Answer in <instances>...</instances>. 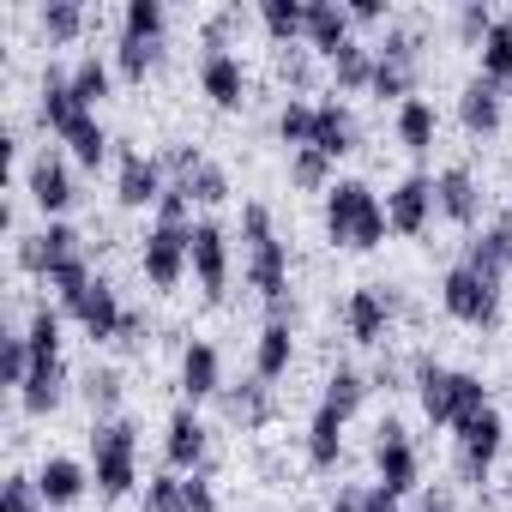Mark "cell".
I'll return each mask as SVG.
<instances>
[{"mask_svg": "<svg viewBox=\"0 0 512 512\" xmlns=\"http://www.w3.org/2000/svg\"><path fill=\"white\" fill-rule=\"evenodd\" d=\"M241 235H247V284L266 296L272 320H290V260H284V241L272 229V211L247 205L241 211Z\"/></svg>", "mask_w": 512, "mask_h": 512, "instance_id": "1", "label": "cell"}, {"mask_svg": "<svg viewBox=\"0 0 512 512\" xmlns=\"http://www.w3.org/2000/svg\"><path fill=\"white\" fill-rule=\"evenodd\" d=\"M416 398H422L428 422H440V428H458L464 416L488 410V386L476 374H452V368H440L428 356H416Z\"/></svg>", "mask_w": 512, "mask_h": 512, "instance_id": "2", "label": "cell"}, {"mask_svg": "<svg viewBox=\"0 0 512 512\" xmlns=\"http://www.w3.org/2000/svg\"><path fill=\"white\" fill-rule=\"evenodd\" d=\"M91 452H97V470H91V476H97V494H103V500L133 494V482H139V428H133L127 416L97 422Z\"/></svg>", "mask_w": 512, "mask_h": 512, "instance_id": "3", "label": "cell"}, {"mask_svg": "<svg viewBox=\"0 0 512 512\" xmlns=\"http://www.w3.org/2000/svg\"><path fill=\"white\" fill-rule=\"evenodd\" d=\"M440 302H446V314L464 320V326H494V314H500V284H494V278H476L470 266H452L446 284H440Z\"/></svg>", "mask_w": 512, "mask_h": 512, "instance_id": "4", "label": "cell"}, {"mask_svg": "<svg viewBox=\"0 0 512 512\" xmlns=\"http://www.w3.org/2000/svg\"><path fill=\"white\" fill-rule=\"evenodd\" d=\"M500 446H506V422H500L494 404L476 410V416H464L458 422V470H464V482H482L488 464L500 458Z\"/></svg>", "mask_w": 512, "mask_h": 512, "instance_id": "5", "label": "cell"}, {"mask_svg": "<svg viewBox=\"0 0 512 512\" xmlns=\"http://www.w3.org/2000/svg\"><path fill=\"white\" fill-rule=\"evenodd\" d=\"M187 266H193V229L157 223V229L145 235V278H151L157 290H169V284H181Z\"/></svg>", "mask_w": 512, "mask_h": 512, "instance_id": "6", "label": "cell"}, {"mask_svg": "<svg viewBox=\"0 0 512 512\" xmlns=\"http://www.w3.org/2000/svg\"><path fill=\"white\" fill-rule=\"evenodd\" d=\"M374 464H380V488H392V494H416V446H410L404 422H380Z\"/></svg>", "mask_w": 512, "mask_h": 512, "instance_id": "7", "label": "cell"}, {"mask_svg": "<svg viewBox=\"0 0 512 512\" xmlns=\"http://www.w3.org/2000/svg\"><path fill=\"white\" fill-rule=\"evenodd\" d=\"M374 205H380V199H374V187H362V181H338V187L326 193V235H332L338 247H350Z\"/></svg>", "mask_w": 512, "mask_h": 512, "instance_id": "8", "label": "cell"}, {"mask_svg": "<svg viewBox=\"0 0 512 512\" xmlns=\"http://www.w3.org/2000/svg\"><path fill=\"white\" fill-rule=\"evenodd\" d=\"M73 260H85V247H79V229L73 223H49L43 235H31L25 247H19V266L25 272H61V266H73Z\"/></svg>", "mask_w": 512, "mask_h": 512, "instance_id": "9", "label": "cell"}, {"mask_svg": "<svg viewBox=\"0 0 512 512\" xmlns=\"http://www.w3.org/2000/svg\"><path fill=\"white\" fill-rule=\"evenodd\" d=\"M193 272H199V290L211 302H223V284H229V241L211 217L193 223Z\"/></svg>", "mask_w": 512, "mask_h": 512, "instance_id": "10", "label": "cell"}, {"mask_svg": "<svg viewBox=\"0 0 512 512\" xmlns=\"http://www.w3.org/2000/svg\"><path fill=\"white\" fill-rule=\"evenodd\" d=\"M428 211H434V181L428 175H404L392 193H386V223L398 235H422L428 229Z\"/></svg>", "mask_w": 512, "mask_h": 512, "instance_id": "11", "label": "cell"}, {"mask_svg": "<svg viewBox=\"0 0 512 512\" xmlns=\"http://www.w3.org/2000/svg\"><path fill=\"white\" fill-rule=\"evenodd\" d=\"M67 314H73V320H79V326H85L91 338H115V332H121V320H127L121 296H115V290H109L103 278H91V284H85V290H79V296L67 302Z\"/></svg>", "mask_w": 512, "mask_h": 512, "instance_id": "12", "label": "cell"}, {"mask_svg": "<svg viewBox=\"0 0 512 512\" xmlns=\"http://www.w3.org/2000/svg\"><path fill=\"white\" fill-rule=\"evenodd\" d=\"M163 163H151V157H139V151H121V175H115V199L121 205H157L163 199Z\"/></svg>", "mask_w": 512, "mask_h": 512, "instance_id": "13", "label": "cell"}, {"mask_svg": "<svg viewBox=\"0 0 512 512\" xmlns=\"http://www.w3.org/2000/svg\"><path fill=\"white\" fill-rule=\"evenodd\" d=\"M25 181H31V199H37L49 217H61V211L79 199V193H73V175H67V163H61L55 151H43V157L31 163V175H25Z\"/></svg>", "mask_w": 512, "mask_h": 512, "instance_id": "14", "label": "cell"}, {"mask_svg": "<svg viewBox=\"0 0 512 512\" xmlns=\"http://www.w3.org/2000/svg\"><path fill=\"white\" fill-rule=\"evenodd\" d=\"M344 320H350V338H356V344H380V338H386V320H392V296H386V284L356 290L350 308H344Z\"/></svg>", "mask_w": 512, "mask_h": 512, "instance_id": "15", "label": "cell"}, {"mask_svg": "<svg viewBox=\"0 0 512 512\" xmlns=\"http://www.w3.org/2000/svg\"><path fill=\"white\" fill-rule=\"evenodd\" d=\"M500 109H506V91H500L494 79H482V73H476V79L464 85V97H458V121H464L470 133H494V127H500Z\"/></svg>", "mask_w": 512, "mask_h": 512, "instance_id": "16", "label": "cell"}, {"mask_svg": "<svg viewBox=\"0 0 512 512\" xmlns=\"http://www.w3.org/2000/svg\"><path fill=\"white\" fill-rule=\"evenodd\" d=\"M344 43H350V7H332V0H308V49L332 61Z\"/></svg>", "mask_w": 512, "mask_h": 512, "instance_id": "17", "label": "cell"}, {"mask_svg": "<svg viewBox=\"0 0 512 512\" xmlns=\"http://www.w3.org/2000/svg\"><path fill=\"white\" fill-rule=\"evenodd\" d=\"M434 211H446L452 223H476V211H482V193H476L470 169H446V175L434 181Z\"/></svg>", "mask_w": 512, "mask_h": 512, "instance_id": "18", "label": "cell"}, {"mask_svg": "<svg viewBox=\"0 0 512 512\" xmlns=\"http://www.w3.org/2000/svg\"><path fill=\"white\" fill-rule=\"evenodd\" d=\"M181 392H187L193 404L223 392V362H217L211 344H187V356H181Z\"/></svg>", "mask_w": 512, "mask_h": 512, "instance_id": "19", "label": "cell"}, {"mask_svg": "<svg viewBox=\"0 0 512 512\" xmlns=\"http://www.w3.org/2000/svg\"><path fill=\"white\" fill-rule=\"evenodd\" d=\"M163 452H169L175 470H193V464L205 458V422L193 416V404H181V410L169 416V440H163Z\"/></svg>", "mask_w": 512, "mask_h": 512, "instance_id": "20", "label": "cell"}, {"mask_svg": "<svg viewBox=\"0 0 512 512\" xmlns=\"http://www.w3.org/2000/svg\"><path fill=\"white\" fill-rule=\"evenodd\" d=\"M199 85H205V97L217 103V109H235L241 103V91H247V79H241V61L235 55H205V67H199Z\"/></svg>", "mask_w": 512, "mask_h": 512, "instance_id": "21", "label": "cell"}, {"mask_svg": "<svg viewBox=\"0 0 512 512\" xmlns=\"http://www.w3.org/2000/svg\"><path fill=\"white\" fill-rule=\"evenodd\" d=\"M37 115H43V127H49V133L61 139V133H67V127H73L79 115H91V109H85V103L73 97V79L49 73V79H43V103H37Z\"/></svg>", "mask_w": 512, "mask_h": 512, "instance_id": "22", "label": "cell"}, {"mask_svg": "<svg viewBox=\"0 0 512 512\" xmlns=\"http://www.w3.org/2000/svg\"><path fill=\"white\" fill-rule=\"evenodd\" d=\"M217 398H223L229 422H247V428H260V422L272 416V386H266L260 374H253V380H241V386H223Z\"/></svg>", "mask_w": 512, "mask_h": 512, "instance_id": "23", "label": "cell"}, {"mask_svg": "<svg viewBox=\"0 0 512 512\" xmlns=\"http://www.w3.org/2000/svg\"><path fill=\"white\" fill-rule=\"evenodd\" d=\"M37 488H43V500H49V506H73V500L91 488V476H85V464H79V458H49V464H43V476H37Z\"/></svg>", "mask_w": 512, "mask_h": 512, "instance_id": "24", "label": "cell"}, {"mask_svg": "<svg viewBox=\"0 0 512 512\" xmlns=\"http://www.w3.org/2000/svg\"><path fill=\"white\" fill-rule=\"evenodd\" d=\"M314 151L320 157H344V151H356V121H350V109H338V103H320V121H314Z\"/></svg>", "mask_w": 512, "mask_h": 512, "instance_id": "25", "label": "cell"}, {"mask_svg": "<svg viewBox=\"0 0 512 512\" xmlns=\"http://www.w3.org/2000/svg\"><path fill=\"white\" fill-rule=\"evenodd\" d=\"M464 266H470L476 278H494V284L506 278V266H512V241L500 235V223H494L488 235H476V241L464 247Z\"/></svg>", "mask_w": 512, "mask_h": 512, "instance_id": "26", "label": "cell"}, {"mask_svg": "<svg viewBox=\"0 0 512 512\" xmlns=\"http://www.w3.org/2000/svg\"><path fill=\"white\" fill-rule=\"evenodd\" d=\"M338 452H344V416L332 404H320L314 422H308V458L326 470V464H338Z\"/></svg>", "mask_w": 512, "mask_h": 512, "instance_id": "27", "label": "cell"}, {"mask_svg": "<svg viewBox=\"0 0 512 512\" xmlns=\"http://www.w3.org/2000/svg\"><path fill=\"white\" fill-rule=\"evenodd\" d=\"M290 320H266V332H260V356H253V374L260 380H278L284 368H290Z\"/></svg>", "mask_w": 512, "mask_h": 512, "instance_id": "28", "label": "cell"}, {"mask_svg": "<svg viewBox=\"0 0 512 512\" xmlns=\"http://www.w3.org/2000/svg\"><path fill=\"white\" fill-rule=\"evenodd\" d=\"M61 145H67V151H73L79 163H91V169H97V163L109 157V133H103V121H97V115H79V121H73V127L61 133Z\"/></svg>", "mask_w": 512, "mask_h": 512, "instance_id": "29", "label": "cell"}, {"mask_svg": "<svg viewBox=\"0 0 512 512\" xmlns=\"http://www.w3.org/2000/svg\"><path fill=\"white\" fill-rule=\"evenodd\" d=\"M19 398H25V410H31V416H49V410L61 404V362H37V368H31V380L19 386Z\"/></svg>", "mask_w": 512, "mask_h": 512, "instance_id": "30", "label": "cell"}, {"mask_svg": "<svg viewBox=\"0 0 512 512\" xmlns=\"http://www.w3.org/2000/svg\"><path fill=\"white\" fill-rule=\"evenodd\" d=\"M260 19H266V31H272L284 49H290L296 37H308V7H302V0H266Z\"/></svg>", "mask_w": 512, "mask_h": 512, "instance_id": "31", "label": "cell"}, {"mask_svg": "<svg viewBox=\"0 0 512 512\" xmlns=\"http://www.w3.org/2000/svg\"><path fill=\"white\" fill-rule=\"evenodd\" d=\"M482 79H494L500 91L512 85V19H500L482 43Z\"/></svg>", "mask_w": 512, "mask_h": 512, "instance_id": "32", "label": "cell"}, {"mask_svg": "<svg viewBox=\"0 0 512 512\" xmlns=\"http://www.w3.org/2000/svg\"><path fill=\"white\" fill-rule=\"evenodd\" d=\"M332 73H338V91H368L374 85V55L362 43H344L332 55Z\"/></svg>", "mask_w": 512, "mask_h": 512, "instance_id": "33", "label": "cell"}, {"mask_svg": "<svg viewBox=\"0 0 512 512\" xmlns=\"http://www.w3.org/2000/svg\"><path fill=\"white\" fill-rule=\"evenodd\" d=\"M290 181L308 187V193H332V187H338V181H332V157H320L314 145L290 151Z\"/></svg>", "mask_w": 512, "mask_h": 512, "instance_id": "34", "label": "cell"}, {"mask_svg": "<svg viewBox=\"0 0 512 512\" xmlns=\"http://www.w3.org/2000/svg\"><path fill=\"white\" fill-rule=\"evenodd\" d=\"M410 85H416V67L410 61H386V55H374V97H398V109L410 103Z\"/></svg>", "mask_w": 512, "mask_h": 512, "instance_id": "35", "label": "cell"}, {"mask_svg": "<svg viewBox=\"0 0 512 512\" xmlns=\"http://www.w3.org/2000/svg\"><path fill=\"white\" fill-rule=\"evenodd\" d=\"M314 121H320V109H314V103H302V97H290V103H284V115H278V139H284L290 151L314 145Z\"/></svg>", "mask_w": 512, "mask_h": 512, "instance_id": "36", "label": "cell"}, {"mask_svg": "<svg viewBox=\"0 0 512 512\" xmlns=\"http://www.w3.org/2000/svg\"><path fill=\"white\" fill-rule=\"evenodd\" d=\"M398 139H404L410 151H428V145H434V109H428L422 97H410V103L398 109Z\"/></svg>", "mask_w": 512, "mask_h": 512, "instance_id": "37", "label": "cell"}, {"mask_svg": "<svg viewBox=\"0 0 512 512\" xmlns=\"http://www.w3.org/2000/svg\"><path fill=\"white\" fill-rule=\"evenodd\" d=\"M25 344H31V356H37V362H61V314H55V308H37V314H31Z\"/></svg>", "mask_w": 512, "mask_h": 512, "instance_id": "38", "label": "cell"}, {"mask_svg": "<svg viewBox=\"0 0 512 512\" xmlns=\"http://www.w3.org/2000/svg\"><path fill=\"white\" fill-rule=\"evenodd\" d=\"M362 398H368V380H362L356 368H338V374L326 380V404H332V410H338L344 422H350V416L362 410Z\"/></svg>", "mask_w": 512, "mask_h": 512, "instance_id": "39", "label": "cell"}, {"mask_svg": "<svg viewBox=\"0 0 512 512\" xmlns=\"http://www.w3.org/2000/svg\"><path fill=\"white\" fill-rule=\"evenodd\" d=\"M85 398H91V410L103 422H115V410H121V374L115 368H91L85 374Z\"/></svg>", "mask_w": 512, "mask_h": 512, "instance_id": "40", "label": "cell"}, {"mask_svg": "<svg viewBox=\"0 0 512 512\" xmlns=\"http://www.w3.org/2000/svg\"><path fill=\"white\" fill-rule=\"evenodd\" d=\"M157 61H163V49H157V43H139V37H121V49H115L121 79H145Z\"/></svg>", "mask_w": 512, "mask_h": 512, "instance_id": "41", "label": "cell"}, {"mask_svg": "<svg viewBox=\"0 0 512 512\" xmlns=\"http://www.w3.org/2000/svg\"><path fill=\"white\" fill-rule=\"evenodd\" d=\"M67 79H73V97H79L85 109H97V103L109 97V67H103V61H79Z\"/></svg>", "mask_w": 512, "mask_h": 512, "instance_id": "42", "label": "cell"}, {"mask_svg": "<svg viewBox=\"0 0 512 512\" xmlns=\"http://www.w3.org/2000/svg\"><path fill=\"white\" fill-rule=\"evenodd\" d=\"M121 37H139V43L163 37V7H157V0H133L127 19H121Z\"/></svg>", "mask_w": 512, "mask_h": 512, "instance_id": "43", "label": "cell"}, {"mask_svg": "<svg viewBox=\"0 0 512 512\" xmlns=\"http://www.w3.org/2000/svg\"><path fill=\"white\" fill-rule=\"evenodd\" d=\"M31 368H37V356H31L25 338H7V344H0V380H7V386H25Z\"/></svg>", "mask_w": 512, "mask_h": 512, "instance_id": "44", "label": "cell"}, {"mask_svg": "<svg viewBox=\"0 0 512 512\" xmlns=\"http://www.w3.org/2000/svg\"><path fill=\"white\" fill-rule=\"evenodd\" d=\"M79 25H85V13L73 7V0H49V7H43V31H49L55 43H67V37H79Z\"/></svg>", "mask_w": 512, "mask_h": 512, "instance_id": "45", "label": "cell"}, {"mask_svg": "<svg viewBox=\"0 0 512 512\" xmlns=\"http://www.w3.org/2000/svg\"><path fill=\"white\" fill-rule=\"evenodd\" d=\"M187 193H193V199H205V205H217V199H229V175H223V169H217V163L205 157V163L193 169V181H187Z\"/></svg>", "mask_w": 512, "mask_h": 512, "instance_id": "46", "label": "cell"}, {"mask_svg": "<svg viewBox=\"0 0 512 512\" xmlns=\"http://www.w3.org/2000/svg\"><path fill=\"white\" fill-rule=\"evenodd\" d=\"M145 512H187V506H181V476H175V470L145 482Z\"/></svg>", "mask_w": 512, "mask_h": 512, "instance_id": "47", "label": "cell"}, {"mask_svg": "<svg viewBox=\"0 0 512 512\" xmlns=\"http://www.w3.org/2000/svg\"><path fill=\"white\" fill-rule=\"evenodd\" d=\"M37 506H49L43 488H37V476H13V482H7V500H0V512H37Z\"/></svg>", "mask_w": 512, "mask_h": 512, "instance_id": "48", "label": "cell"}, {"mask_svg": "<svg viewBox=\"0 0 512 512\" xmlns=\"http://www.w3.org/2000/svg\"><path fill=\"white\" fill-rule=\"evenodd\" d=\"M181 506L187 512H217V494H211V482L193 470V476H181Z\"/></svg>", "mask_w": 512, "mask_h": 512, "instance_id": "49", "label": "cell"}, {"mask_svg": "<svg viewBox=\"0 0 512 512\" xmlns=\"http://www.w3.org/2000/svg\"><path fill=\"white\" fill-rule=\"evenodd\" d=\"M49 284L61 290V302H73V296H79V290L91 284V266H85V260H73V266H61V272H49Z\"/></svg>", "mask_w": 512, "mask_h": 512, "instance_id": "50", "label": "cell"}, {"mask_svg": "<svg viewBox=\"0 0 512 512\" xmlns=\"http://www.w3.org/2000/svg\"><path fill=\"white\" fill-rule=\"evenodd\" d=\"M494 25H500V19H494L488 7H464V19H458V31H464L470 43H488V31H494Z\"/></svg>", "mask_w": 512, "mask_h": 512, "instance_id": "51", "label": "cell"}, {"mask_svg": "<svg viewBox=\"0 0 512 512\" xmlns=\"http://www.w3.org/2000/svg\"><path fill=\"white\" fill-rule=\"evenodd\" d=\"M398 500H404V494H392V488H380V482H374V488H368V500H362V512H404Z\"/></svg>", "mask_w": 512, "mask_h": 512, "instance_id": "52", "label": "cell"}, {"mask_svg": "<svg viewBox=\"0 0 512 512\" xmlns=\"http://www.w3.org/2000/svg\"><path fill=\"white\" fill-rule=\"evenodd\" d=\"M284 73H290V85H308V79H314V61H308L302 49H296V55L284 49Z\"/></svg>", "mask_w": 512, "mask_h": 512, "instance_id": "53", "label": "cell"}, {"mask_svg": "<svg viewBox=\"0 0 512 512\" xmlns=\"http://www.w3.org/2000/svg\"><path fill=\"white\" fill-rule=\"evenodd\" d=\"M115 344H121V350H139V344H145V320H139V314H127V320H121V332H115Z\"/></svg>", "mask_w": 512, "mask_h": 512, "instance_id": "54", "label": "cell"}, {"mask_svg": "<svg viewBox=\"0 0 512 512\" xmlns=\"http://www.w3.org/2000/svg\"><path fill=\"white\" fill-rule=\"evenodd\" d=\"M374 19H386L374 0H356V7H350V25H374Z\"/></svg>", "mask_w": 512, "mask_h": 512, "instance_id": "55", "label": "cell"}, {"mask_svg": "<svg viewBox=\"0 0 512 512\" xmlns=\"http://www.w3.org/2000/svg\"><path fill=\"white\" fill-rule=\"evenodd\" d=\"M416 512H452V494H422Z\"/></svg>", "mask_w": 512, "mask_h": 512, "instance_id": "56", "label": "cell"}, {"mask_svg": "<svg viewBox=\"0 0 512 512\" xmlns=\"http://www.w3.org/2000/svg\"><path fill=\"white\" fill-rule=\"evenodd\" d=\"M500 235H506V241H512V211H506V217H500Z\"/></svg>", "mask_w": 512, "mask_h": 512, "instance_id": "57", "label": "cell"}]
</instances>
